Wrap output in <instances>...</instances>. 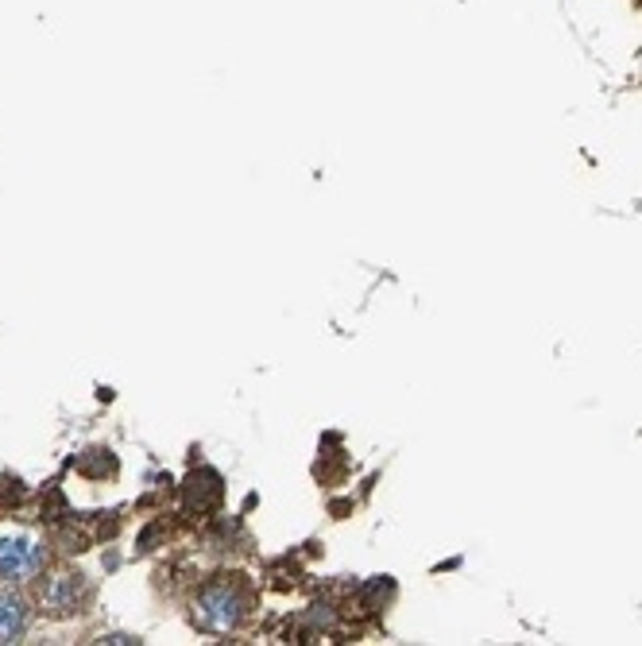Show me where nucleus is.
I'll return each mask as SVG.
<instances>
[{
  "mask_svg": "<svg viewBox=\"0 0 642 646\" xmlns=\"http://www.w3.org/2000/svg\"><path fill=\"white\" fill-rule=\"evenodd\" d=\"M47 565V542L31 526H0V585H28Z\"/></svg>",
  "mask_w": 642,
  "mask_h": 646,
  "instance_id": "nucleus-1",
  "label": "nucleus"
},
{
  "mask_svg": "<svg viewBox=\"0 0 642 646\" xmlns=\"http://www.w3.org/2000/svg\"><path fill=\"white\" fill-rule=\"evenodd\" d=\"M244 612H248V600H244V588L236 580H213L194 600V627L205 635H228L240 627Z\"/></svg>",
  "mask_w": 642,
  "mask_h": 646,
  "instance_id": "nucleus-2",
  "label": "nucleus"
},
{
  "mask_svg": "<svg viewBox=\"0 0 642 646\" xmlns=\"http://www.w3.org/2000/svg\"><path fill=\"white\" fill-rule=\"evenodd\" d=\"M89 600V585L78 570H58L43 580L40 588V608L47 615H78L82 604Z\"/></svg>",
  "mask_w": 642,
  "mask_h": 646,
  "instance_id": "nucleus-3",
  "label": "nucleus"
},
{
  "mask_svg": "<svg viewBox=\"0 0 642 646\" xmlns=\"http://www.w3.org/2000/svg\"><path fill=\"white\" fill-rule=\"evenodd\" d=\"M31 608L20 592H0V642H20L28 631Z\"/></svg>",
  "mask_w": 642,
  "mask_h": 646,
  "instance_id": "nucleus-4",
  "label": "nucleus"
},
{
  "mask_svg": "<svg viewBox=\"0 0 642 646\" xmlns=\"http://www.w3.org/2000/svg\"><path fill=\"white\" fill-rule=\"evenodd\" d=\"M221 499H225V484H221V476H217L213 469H201V472H194L186 480V503L190 507L213 511Z\"/></svg>",
  "mask_w": 642,
  "mask_h": 646,
  "instance_id": "nucleus-5",
  "label": "nucleus"
},
{
  "mask_svg": "<svg viewBox=\"0 0 642 646\" xmlns=\"http://www.w3.org/2000/svg\"><path fill=\"white\" fill-rule=\"evenodd\" d=\"M78 469L85 476H105V472H117V457L109 449H89V457L78 461Z\"/></svg>",
  "mask_w": 642,
  "mask_h": 646,
  "instance_id": "nucleus-6",
  "label": "nucleus"
}]
</instances>
